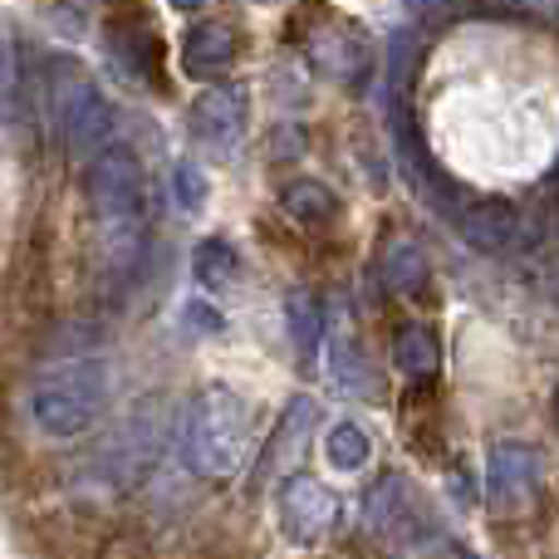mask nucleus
<instances>
[{"instance_id":"obj_1","label":"nucleus","mask_w":559,"mask_h":559,"mask_svg":"<svg viewBox=\"0 0 559 559\" xmlns=\"http://www.w3.org/2000/svg\"><path fill=\"white\" fill-rule=\"evenodd\" d=\"M251 407L241 393L231 388H202L187 403V423H182V456L197 476L206 481H231L251 456Z\"/></svg>"},{"instance_id":"obj_2","label":"nucleus","mask_w":559,"mask_h":559,"mask_svg":"<svg viewBox=\"0 0 559 559\" xmlns=\"http://www.w3.org/2000/svg\"><path fill=\"white\" fill-rule=\"evenodd\" d=\"M108 397V373L94 358H79V364H59L45 368L29 388V423L45 437H84L98 423Z\"/></svg>"},{"instance_id":"obj_3","label":"nucleus","mask_w":559,"mask_h":559,"mask_svg":"<svg viewBox=\"0 0 559 559\" xmlns=\"http://www.w3.org/2000/svg\"><path fill=\"white\" fill-rule=\"evenodd\" d=\"M88 202L108 231H128L143 216V163L128 147H98L88 163Z\"/></svg>"},{"instance_id":"obj_4","label":"nucleus","mask_w":559,"mask_h":559,"mask_svg":"<svg viewBox=\"0 0 559 559\" xmlns=\"http://www.w3.org/2000/svg\"><path fill=\"white\" fill-rule=\"evenodd\" d=\"M64 74H69V84L55 88V114L64 123L69 153H98L108 143V133H114V108H108V98L98 94L84 69L64 64Z\"/></svg>"},{"instance_id":"obj_5","label":"nucleus","mask_w":559,"mask_h":559,"mask_svg":"<svg viewBox=\"0 0 559 559\" xmlns=\"http://www.w3.org/2000/svg\"><path fill=\"white\" fill-rule=\"evenodd\" d=\"M246 118H251V98H246L241 84H216L206 94H197L192 114H187V128H192V138L206 147V153L226 157L241 147L246 138Z\"/></svg>"},{"instance_id":"obj_6","label":"nucleus","mask_w":559,"mask_h":559,"mask_svg":"<svg viewBox=\"0 0 559 559\" xmlns=\"http://www.w3.org/2000/svg\"><path fill=\"white\" fill-rule=\"evenodd\" d=\"M280 525H285V535L295 545L324 540L338 525V496L314 476L285 472V481H280Z\"/></svg>"},{"instance_id":"obj_7","label":"nucleus","mask_w":559,"mask_h":559,"mask_svg":"<svg viewBox=\"0 0 559 559\" xmlns=\"http://www.w3.org/2000/svg\"><path fill=\"white\" fill-rule=\"evenodd\" d=\"M540 452L531 442H496L491 447V466H486V491H491V506L511 511V506H525L540 486Z\"/></svg>"},{"instance_id":"obj_8","label":"nucleus","mask_w":559,"mask_h":559,"mask_svg":"<svg viewBox=\"0 0 559 559\" xmlns=\"http://www.w3.org/2000/svg\"><path fill=\"white\" fill-rule=\"evenodd\" d=\"M314 423H319V403H314V397H309V393L289 397V407L280 413V423H275V432L265 437L261 481H271V476L289 472V462H299V452H305V442H309V432H314Z\"/></svg>"},{"instance_id":"obj_9","label":"nucleus","mask_w":559,"mask_h":559,"mask_svg":"<svg viewBox=\"0 0 559 559\" xmlns=\"http://www.w3.org/2000/svg\"><path fill=\"white\" fill-rule=\"evenodd\" d=\"M236 59V29L226 20H206L182 39V69L192 79H216L226 74Z\"/></svg>"},{"instance_id":"obj_10","label":"nucleus","mask_w":559,"mask_h":559,"mask_svg":"<svg viewBox=\"0 0 559 559\" xmlns=\"http://www.w3.org/2000/svg\"><path fill=\"white\" fill-rule=\"evenodd\" d=\"M462 236L476 251H511L521 241V212L511 202H476L462 212Z\"/></svg>"},{"instance_id":"obj_11","label":"nucleus","mask_w":559,"mask_h":559,"mask_svg":"<svg viewBox=\"0 0 559 559\" xmlns=\"http://www.w3.org/2000/svg\"><path fill=\"white\" fill-rule=\"evenodd\" d=\"M309 55H314V64L334 79H358V69L368 64V45L348 25H324L314 39H309Z\"/></svg>"},{"instance_id":"obj_12","label":"nucleus","mask_w":559,"mask_h":559,"mask_svg":"<svg viewBox=\"0 0 559 559\" xmlns=\"http://www.w3.org/2000/svg\"><path fill=\"white\" fill-rule=\"evenodd\" d=\"M378 280H383L393 295H413V289H423V280H427L423 246H417L413 236H397V241H388V251L378 255Z\"/></svg>"},{"instance_id":"obj_13","label":"nucleus","mask_w":559,"mask_h":559,"mask_svg":"<svg viewBox=\"0 0 559 559\" xmlns=\"http://www.w3.org/2000/svg\"><path fill=\"white\" fill-rule=\"evenodd\" d=\"M393 368L407 378H432L442 368V344L432 338V329L423 324H403L393 338Z\"/></svg>"},{"instance_id":"obj_14","label":"nucleus","mask_w":559,"mask_h":559,"mask_svg":"<svg viewBox=\"0 0 559 559\" xmlns=\"http://www.w3.org/2000/svg\"><path fill=\"white\" fill-rule=\"evenodd\" d=\"M280 206H285V216H295L299 226H324L338 216V197L329 192L324 182H314V177L289 182L285 192H280Z\"/></svg>"},{"instance_id":"obj_15","label":"nucleus","mask_w":559,"mask_h":559,"mask_svg":"<svg viewBox=\"0 0 559 559\" xmlns=\"http://www.w3.org/2000/svg\"><path fill=\"white\" fill-rule=\"evenodd\" d=\"M192 275L202 289H231L236 280H241V255H236L231 241H222V236H206L202 246H197L192 255Z\"/></svg>"},{"instance_id":"obj_16","label":"nucleus","mask_w":559,"mask_h":559,"mask_svg":"<svg viewBox=\"0 0 559 559\" xmlns=\"http://www.w3.org/2000/svg\"><path fill=\"white\" fill-rule=\"evenodd\" d=\"M285 319H289V338H295L299 358L314 364L319 344H324V309H319V299L309 295V289H295V295L285 299Z\"/></svg>"},{"instance_id":"obj_17","label":"nucleus","mask_w":559,"mask_h":559,"mask_svg":"<svg viewBox=\"0 0 559 559\" xmlns=\"http://www.w3.org/2000/svg\"><path fill=\"white\" fill-rule=\"evenodd\" d=\"M407 515V481L397 472H388L383 481L368 491V501H364V521H368V531H393L397 521Z\"/></svg>"},{"instance_id":"obj_18","label":"nucleus","mask_w":559,"mask_h":559,"mask_svg":"<svg viewBox=\"0 0 559 559\" xmlns=\"http://www.w3.org/2000/svg\"><path fill=\"white\" fill-rule=\"evenodd\" d=\"M108 49H114L118 64H123L133 79H153L157 59H163V55H157V49H163L157 39H147V45L138 49V25H128V29H123V25H114V29H108Z\"/></svg>"},{"instance_id":"obj_19","label":"nucleus","mask_w":559,"mask_h":559,"mask_svg":"<svg viewBox=\"0 0 559 559\" xmlns=\"http://www.w3.org/2000/svg\"><path fill=\"white\" fill-rule=\"evenodd\" d=\"M324 456H329V466H334V472H358V466L368 462V437H364V427L334 423V427H329V437H324Z\"/></svg>"},{"instance_id":"obj_20","label":"nucleus","mask_w":559,"mask_h":559,"mask_svg":"<svg viewBox=\"0 0 559 559\" xmlns=\"http://www.w3.org/2000/svg\"><path fill=\"white\" fill-rule=\"evenodd\" d=\"M173 197H177V206L182 212H202L206 206V173H197L192 163H177L173 167Z\"/></svg>"},{"instance_id":"obj_21","label":"nucleus","mask_w":559,"mask_h":559,"mask_svg":"<svg viewBox=\"0 0 559 559\" xmlns=\"http://www.w3.org/2000/svg\"><path fill=\"white\" fill-rule=\"evenodd\" d=\"M182 324L192 329V334H222L226 319H222V309L202 305V299H187V305H182Z\"/></svg>"},{"instance_id":"obj_22","label":"nucleus","mask_w":559,"mask_h":559,"mask_svg":"<svg viewBox=\"0 0 559 559\" xmlns=\"http://www.w3.org/2000/svg\"><path fill=\"white\" fill-rule=\"evenodd\" d=\"M15 104V39L0 29V114H10Z\"/></svg>"},{"instance_id":"obj_23","label":"nucleus","mask_w":559,"mask_h":559,"mask_svg":"<svg viewBox=\"0 0 559 559\" xmlns=\"http://www.w3.org/2000/svg\"><path fill=\"white\" fill-rule=\"evenodd\" d=\"M476 5H481V10H515L521 0H476Z\"/></svg>"},{"instance_id":"obj_24","label":"nucleus","mask_w":559,"mask_h":559,"mask_svg":"<svg viewBox=\"0 0 559 559\" xmlns=\"http://www.w3.org/2000/svg\"><path fill=\"white\" fill-rule=\"evenodd\" d=\"M167 5H173V10H197L202 0H167Z\"/></svg>"},{"instance_id":"obj_25","label":"nucleus","mask_w":559,"mask_h":559,"mask_svg":"<svg viewBox=\"0 0 559 559\" xmlns=\"http://www.w3.org/2000/svg\"><path fill=\"white\" fill-rule=\"evenodd\" d=\"M555 423H559V388H555Z\"/></svg>"},{"instance_id":"obj_26","label":"nucleus","mask_w":559,"mask_h":559,"mask_svg":"<svg viewBox=\"0 0 559 559\" xmlns=\"http://www.w3.org/2000/svg\"><path fill=\"white\" fill-rule=\"evenodd\" d=\"M555 299H559V275H555Z\"/></svg>"}]
</instances>
